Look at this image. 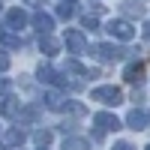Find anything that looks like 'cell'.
Wrapping results in <instances>:
<instances>
[{
	"instance_id": "10",
	"label": "cell",
	"mask_w": 150,
	"mask_h": 150,
	"mask_svg": "<svg viewBox=\"0 0 150 150\" xmlns=\"http://www.w3.org/2000/svg\"><path fill=\"white\" fill-rule=\"evenodd\" d=\"M63 150H90V141H87V138H75V135H72V138L63 141Z\"/></svg>"
},
{
	"instance_id": "5",
	"label": "cell",
	"mask_w": 150,
	"mask_h": 150,
	"mask_svg": "<svg viewBox=\"0 0 150 150\" xmlns=\"http://www.w3.org/2000/svg\"><path fill=\"white\" fill-rule=\"evenodd\" d=\"M6 24L12 30H21L24 24H27V12L24 9H9V15H6Z\"/></svg>"
},
{
	"instance_id": "17",
	"label": "cell",
	"mask_w": 150,
	"mask_h": 150,
	"mask_svg": "<svg viewBox=\"0 0 150 150\" xmlns=\"http://www.w3.org/2000/svg\"><path fill=\"white\" fill-rule=\"evenodd\" d=\"M33 138H36V144L42 147V144H48V141H51V132H48V129H39V132L33 135Z\"/></svg>"
},
{
	"instance_id": "1",
	"label": "cell",
	"mask_w": 150,
	"mask_h": 150,
	"mask_svg": "<svg viewBox=\"0 0 150 150\" xmlns=\"http://www.w3.org/2000/svg\"><path fill=\"white\" fill-rule=\"evenodd\" d=\"M90 99L93 102H102V105H120L123 93H120V87H96L90 93Z\"/></svg>"
},
{
	"instance_id": "16",
	"label": "cell",
	"mask_w": 150,
	"mask_h": 150,
	"mask_svg": "<svg viewBox=\"0 0 150 150\" xmlns=\"http://www.w3.org/2000/svg\"><path fill=\"white\" fill-rule=\"evenodd\" d=\"M15 102H18V99H12V96H9L6 102H3V114H6V117H15V114H18V108H15Z\"/></svg>"
},
{
	"instance_id": "2",
	"label": "cell",
	"mask_w": 150,
	"mask_h": 150,
	"mask_svg": "<svg viewBox=\"0 0 150 150\" xmlns=\"http://www.w3.org/2000/svg\"><path fill=\"white\" fill-rule=\"evenodd\" d=\"M108 33L114 36V39H123V42H129L135 30H132V24H129V21L117 18V21H108Z\"/></svg>"
},
{
	"instance_id": "18",
	"label": "cell",
	"mask_w": 150,
	"mask_h": 150,
	"mask_svg": "<svg viewBox=\"0 0 150 150\" xmlns=\"http://www.w3.org/2000/svg\"><path fill=\"white\" fill-rule=\"evenodd\" d=\"M81 24H84L87 30H96V24H99V21H96V15H84V18H81Z\"/></svg>"
},
{
	"instance_id": "22",
	"label": "cell",
	"mask_w": 150,
	"mask_h": 150,
	"mask_svg": "<svg viewBox=\"0 0 150 150\" xmlns=\"http://www.w3.org/2000/svg\"><path fill=\"white\" fill-rule=\"evenodd\" d=\"M144 36H147V39H150V24H144Z\"/></svg>"
},
{
	"instance_id": "14",
	"label": "cell",
	"mask_w": 150,
	"mask_h": 150,
	"mask_svg": "<svg viewBox=\"0 0 150 150\" xmlns=\"http://www.w3.org/2000/svg\"><path fill=\"white\" fill-rule=\"evenodd\" d=\"M54 78H57V72H54L51 66H48V63H42V66H39V81H45V84H51Z\"/></svg>"
},
{
	"instance_id": "7",
	"label": "cell",
	"mask_w": 150,
	"mask_h": 150,
	"mask_svg": "<svg viewBox=\"0 0 150 150\" xmlns=\"http://www.w3.org/2000/svg\"><path fill=\"white\" fill-rule=\"evenodd\" d=\"M33 27L39 33H51L54 30V21H51V15H45V12H36V15H33Z\"/></svg>"
},
{
	"instance_id": "21",
	"label": "cell",
	"mask_w": 150,
	"mask_h": 150,
	"mask_svg": "<svg viewBox=\"0 0 150 150\" xmlns=\"http://www.w3.org/2000/svg\"><path fill=\"white\" fill-rule=\"evenodd\" d=\"M6 90H9V81H6V78H0V93H6Z\"/></svg>"
},
{
	"instance_id": "11",
	"label": "cell",
	"mask_w": 150,
	"mask_h": 150,
	"mask_svg": "<svg viewBox=\"0 0 150 150\" xmlns=\"http://www.w3.org/2000/svg\"><path fill=\"white\" fill-rule=\"evenodd\" d=\"M39 48H42L45 54H54V51H57L60 45H57V39H51L48 33H39Z\"/></svg>"
},
{
	"instance_id": "12",
	"label": "cell",
	"mask_w": 150,
	"mask_h": 150,
	"mask_svg": "<svg viewBox=\"0 0 150 150\" xmlns=\"http://www.w3.org/2000/svg\"><path fill=\"white\" fill-rule=\"evenodd\" d=\"M21 141H24V132H21V129H9V132L3 135V144H6V147H18Z\"/></svg>"
},
{
	"instance_id": "13",
	"label": "cell",
	"mask_w": 150,
	"mask_h": 150,
	"mask_svg": "<svg viewBox=\"0 0 150 150\" xmlns=\"http://www.w3.org/2000/svg\"><path fill=\"white\" fill-rule=\"evenodd\" d=\"M45 102H48V108H54V111H60V108H69V102H66V99L60 96V93H48V96H45Z\"/></svg>"
},
{
	"instance_id": "4",
	"label": "cell",
	"mask_w": 150,
	"mask_h": 150,
	"mask_svg": "<svg viewBox=\"0 0 150 150\" xmlns=\"http://www.w3.org/2000/svg\"><path fill=\"white\" fill-rule=\"evenodd\" d=\"M66 45H69L72 54H84V48H87L84 33H81V30H66Z\"/></svg>"
},
{
	"instance_id": "20",
	"label": "cell",
	"mask_w": 150,
	"mask_h": 150,
	"mask_svg": "<svg viewBox=\"0 0 150 150\" xmlns=\"http://www.w3.org/2000/svg\"><path fill=\"white\" fill-rule=\"evenodd\" d=\"M114 150H135V147H132L129 141H117V144H114Z\"/></svg>"
},
{
	"instance_id": "23",
	"label": "cell",
	"mask_w": 150,
	"mask_h": 150,
	"mask_svg": "<svg viewBox=\"0 0 150 150\" xmlns=\"http://www.w3.org/2000/svg\"><path fill=\"white\" fill-rule=\"evenodd\" d=\"M24 3H30V6H36V3H42V0H24Z\"/></svg>"
},
{
	"instance_id": "8",
	"label": "cell",
	"mask_w": 150,
	"mask_h": 150,
	"mask_svg": "<svg viewBox=\"0 0 150 150\" xmlns=\"http://www.w3.org/2000/svg\"><path fill=\"white\" fill-rule=\"evenodd\" d=\"M123 78L132 81V84H141V78H144V66H141V63H129L126 69H123Z\"/></svg>"
},
{
	"instance_id": "6",
	"label": "cell",
	"mask_w": 150,
	"mask_h": 150,
	"mask_svg": "<svg viewBox=\"0 0 150 150\" xmlns=\"http://www.w3.org/2000/svg\"><path fill=\"white\" fill-rule=\"evenodd\" d=\"M93 51L99 60H114V57H123V54H129V51H117L114 45H93Z\"/></svg>"
},
{
	"instance_id": "24",
	"label": "cell",
	"mask_w": 150,
	"mask_h": 150,
	"mask_svg": "<svg viewBox=\"0 0 150 150\" xmlns=\"http://www.w3.org/2000/svg\"><path fill=\"white\" fill-rule=\"evenodd\" d=\"M144 150H150V144H147V147H144Z\"/></svg>"
},
{
	"instance_id": "15",
	"label": "cell",
	"mask_w": 150,
	"mask_h": 150,
	"mask_svg": "<svg viewBox=\"0 0 150 150\" xmlns=\"http://www.w3.org/2000/svg\"><path fill=\"white\" fill-rule=\"evenodd\" d=\"M57 15H60V18H72V15H75V6L66 0V3H60V6H57Z\"/></svg>"
},
{
	"instance_id": "3",
	"label": "cell",
	"mask_w": 150,
	"mask_h": 150,
	"mask_svg": "<svg viewBox=\"0 0 150 150\" xmlns=\"http://www.w3.org/2000/svg\"><path fill=\"white\" fill-rule=\"evenodd\" d=\"M93 123H96L102 132H117V129H120V120H117L114 114H108V111H99V114L93 117Z\"/></svg>"
},
{
	"instance_id": "9",
	"label": "cell",
	"mask_w": 150,
	"mask_h": 150,
	"mask_svg": "<svg viewBox=\"0 0 150 150\" xmlns=\"http://www.w3.org/2000/svg\"><path fill=\"white\" fill-rule=\"evenodd\" d=\"M126 123H129V129L138 132V129H144V126H147V117L141 114L138 108H135V111H129V114H126Z\"/></svg>"
},
{
	"instance_id": "19",
	"label": "cell",
	"mask_w": 150,
	"mask_h": 150,
	"mask_svg": "<svg viewBox=\"0 0 150 150\" xmlns=\"http://www.w3.org/2000/svg\"><path fill=\"white\" fill-rule=\"evenodd\" d=\"M9 63H12V60H9V54H6V51H0V72H3V69H9Z\"/></svg>"
}]
</instances>
